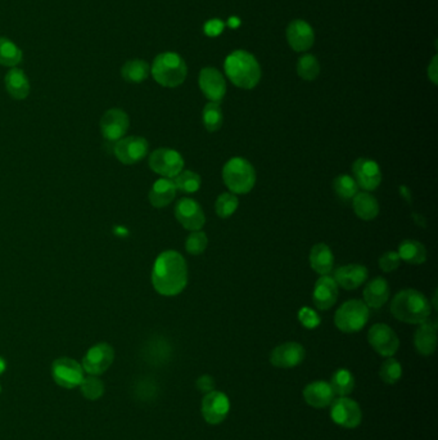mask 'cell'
<instances>
[{
    "label": "cell",
    "instance_id": "35",
    "mask_svg": "<svg viewBox=\"0 0 438 440\" xmlns=\"http://www.w3.org/2000/svg\"><path fill=\"white\" fill-rule=\"evenodd\" d=\"M333 188L337 196L343 201L353 200L356 196V193L359 192V187L355 182V179L348 177V175H340V177L335 178L333 182Z\"/></svg>",
    "mask_w": 438,
    "mask_h": 440
},
{
    "label": "cell",
    "instance_id": "20",
    "mask_svg": "<svg viewBox=\"0 0 438 440\" xmlns=\"http://www.w3.org/2000/svg\"><path fill=\"white\" fill-rule=\"evenodd\" d=\"M315 307L320 310H328L332 308L338 299V285L334 278L321 276L315 283L314 295Z\"/></svg>",
    "mask_w": 438,
    "mask_h": 440
},
{
    "label": "cell",
    "instance_id": "8",
    "mask_svg": "<svg viewBox=\"0 0 438 440\" xmlns=\"http://www.w3.org/2000/svg\"><path fill=\"white\" fill-rule=\"evenodd\" d=\"M52 376L53 380L57 382L59 387L66 389L76 388L84 379V368L79 362L63 357L53 363Z\"/></svg>",
    "mask_w": 438,
    "mask_h": 440
},
{
    "label": "cell",
    "instance_id": "7",
    "mask_svg": "<svg viewBox=\"0 0 438 440\" xmlns=\"http://www.w3.org/2000/svg\"><path fill=\"white\" fill-rule=\"evenodd\" d=\"M150 168L164 178H175L184 169V158L171 148H158L150 156Z\"/></svg>",
    "mask_w": 438,
    "mask_h": 440
},
{
    "label": "cell",
    "instance_id": "44",
    "mask_svg": "<svg viewBox=\"0 0 438 440\" xmlns=\"http://www.w3.org/2000/svg\"><path fill=\"white\" fill-rule=\"evenodd\" d=\"M197 389L201 392V393H209V392H214L215 390V380L214 377H211L209 374H203L198 380H197Z\"/></svg>",
    "mask_w": 438,
    "mask_h": 440
},
{
    "label": "cell",
    "instance_id": "31",
    "mask_svg": "<svg viewBox=\"0 0 438 440\" xmlns=\"http://www.w3.org/2000/svg\"><path fill=\"white\" fill-rule=\"evenodd\" d=\"M329 385L333 390L334 395L347 396L353 393V388H355V379L348 369L340 368L334 372L332 382Z\"/></svg>",
    "mask_w": 438,
    "mask_h": 440
},
{
    "label": "cell",
    "instance_id": "1",
    "mask_svg": "<svg viewBox=\"0 0 438 440\" xmlns=\"http://www.w3.org/2000/svg\"><path fill=\"white\" fill-rule=\"evenodd\" d=\"M188 283V265L182 254L167 250L158 255L153 270L152 285L158 294L177 296L183 292Z\"/></svg>",
    "mask_w": 438,
    "mask_h": 440
},
{
    "label": "cell",
    "instance_id": "16",
    "mask_svg": "<svg viewBox=\"0 0 438 440\" xmlns=\"http://www.w3.org/2000/svg\"><path fill=\"white\" fill-rule=\"evenodd\" d=\"M202 416L209 425L221 424L229 414L230 403L228 396L220 392H209L202 401Z\"/></svg>",
    "mask_w": 438,
    "mask_h": 440
},
{
    "label": "cell",
    "instance_id": "5",
    "mask_svg": "<svg viewBox=\"0 0 438 440\" xmlns=\"http://www.w3.org/2000/svg\"><path fill=\"white\" fill-rule=\"evenodd\" d=\"M225 185L234 195H246L254 190L256 171L254 165L243 158H230L223 169Z\"/></svg>",
    "mask_w": 438,
    "mask_h": 440
},
{
    "label": "cell",
    "instance_id": "32",
    "mask_svg": "<svg viewBox=\"0 0 438 440\" xmlns=\"http://www.w3.org/2000/svg\"><path fill=\"white\" fill-rule=\"evenodd\" d=\"M22 61V51L14 41L0 36V65L1 66H17Z\"/></svg>",
    "mask_w": 438,
    "mask_h": 440
},
{
    "label": "cell",
    "instance_id": "37",
    "mask_svg": "<svg viewBox=\"0 0 438 440\" xmlns=\"http://www.w3.org/2000/svg\"><path fill=\"white\" fill-rule=\"evenodd\" d=\"M320 73V66L318 59L315 58L311 54L303 56L297 63V73L301 79L306 81H313L319 76Z\"/></svg>",
    "mask_w": 438,
    "mask_h": 440
},
{
    "label": "cell",
    "instance_id": "25",
    "mask_svg": "<svg viewBox=\"0 0 438 440\" xmlns=\"http://www.w3.org/2000/svg\"><path fill=\"white\" fill-rule=\"evenodd\" d=\"M414 345L422 355H431L437 347V326L434 323H422L414 335Z\"/></svg>",
    "mask_w": 438,
    "mask_h": 440
},
{
    "label": "cell",
    "instance_id": "12",
    "mask_svg": "<svg viewBox=\"0 0 438 440\" xmlns=\"http://www.w3.org/2000/svg\"><path fill=\"white\" fill-rule=\"evenodd\" d=\"M330 417L337 425L346 429H353L361 424L363 414L361 408L356 401L347 396H340L332 401Z\"/></svg>",
    "mask_w": 438,
    "mask_h": 440
},
{
    "label": "cell",
    "instance_id": "17",
    "mask_svg": "<svg viewBox=\"0 0 438 440\" xmlns=\"http://www.w3.org/2000/svg\"><path fill=\"white\" fill-rule=\"evenodd\" d=\"M199 88L209 102L220 103L226 93L223 73L214 67H206L199 73Z\"/></svg>",
    "mask_w": 438,
    "mask_h": 440
},
{
    "label": "cell",
    "instance_id": "23",
    "mask_svg": "<svg viewBox=\"0 0 438 440\" xmlns=\"http://www.w3.org/2000/svg\"><path fill=\"white\" fill-rule=\"evenodd\" d=\"M177 185L171 178H161L152 185L148 195L152 206L161 209L170 205L177 196Z\"/></svg>",
    "mask_w": 438,
    "mask_h": 440
},
{
    "label": "cell",
    "instance_id": "33",
    "mask_svg": "<svg viewBox=\"0 0 438 440\" xmlns=\"http://www.w3.org/2000/svg\"><path fill=\"white\" fill-rule=\"evenodd\" d=\"M224 116L220 103L209 102L203 108V124L209 132H217L223 125Z\"/></svg>",
    "mask_w": 438,
    "mask_h": 440
},
{
    "label": "cell",
    "instance_id": "40",
    "mask_svg": "<svg viewBox=\"0 0 438 440\" xmlns=\"http://www.w3.org/2000/svg\"><path fill=\"white\" fill-rule=\"evenodd\" d=\"M207 245H209L207 235L202 230H193L187 238L185 249L192 255H201L204 252V250L207 249Z\"/></svg>",
    "mask_w": 438,
    "mask_h": 440
},
{
    "label": "cell",
    "instance_id": "26",
    "mask_svg": "<svg viewBox=\"0 0 438 440\" xmlns=\"http://www.w3.org/2000/svg\"><path fill=\"white\" fill-rule=\"evenodd\" d=\"M311 268L321 276H327L334 267L333 252L325 243H318L310 252Z\"/></svg>",
    "mask_w": 438,
    "mask_h": 440
},
{
    "label": "cell",
    "instance_id": "42",
    "mask_svg": "<svg viewBox=\"0 0 438 440\" xmlns=\"http://www.w3.org/2000/svg\"><path fill=\"white\" fill-rule=\"evenodd\" d=\"M298 319L306 329H316L320 324V317L318 316V313H315V310L308 307L298 312Z\"/></svg>",
    "mask_w": 438,
    "mask_h": 440
},
{
    "label": "cell",
    "instance_id": "3",
    "mask_svg": "<svg viewBox=\"0 0 438 440\" xmlns=\"http://www.w3.org/2000/svg\"><path fill=\"white\" fill-rule=\"evenodd\" d=\"M224 68L230 81L242 89H254L261 79L259 62L246 51H236L228 56Z\"/></svg>",
    "mask_w": 438,
    "mask_h": 440
},
{
    "label": "cell",
    "instance_id": "39",
    "mask_svg": "<svg viewBox=\"0 0 438 440\" xmlns=\"http://www.w3.org/2000/svg\"><path fill=\"white\" fill-rule=\"evenodd\" d=\"M380 379L383 380V382L392 385V384H396L401 379L402 367H401L399 361H396L395 358L390 357L380 366Z\"/></svg>",
    "mask_w": 438,
    "mask_h": 440
},
{
    "label": "cell",
    "instance_id": "6",
    "mask_svg": "<svg viewBox=\"0 0 438 440\" xmlns=\"http://www.w3.org/2000/svg\"><path fill=\"white\" fill-rule=\"evenodd\" d=\"M369 321V308L367 304L361 300H348L342 304L334 316V323L337 329L353 334L365 327Z\"/></svg>",
    "mask_w": 438,
    "mask_h": 440
},
{
    "label": "cell",
    "instance_id": "22",
    "mask_svg": "<svg viewBox=\"0 0 438 440\" xmlns=\"http://www.w3.org/2000/svg\"><path fill=\"white\" fill-rule=\"evenodd\" d=\"M303 398L311 407L325 408L334 401V393L328 382H315L303 389Z\"/></svg>",
    "mask_w": 438,
    "mask_h": 440
},
{
    "label": "cell",
    "instance_id": "2",
    "mask_svg": "<svg viewBox=\"0 0 438 440\" xmlns=\"http://www.w3.org/2000/svg\"><path fill=\"white\" fill-rule=\"evenodd\" d=\"M391 313L401 322L422 324L431 316V302L418 290H402L393 297Z\"/></svg>",
    "mask_w": 438,
    "mask_h": 440
},
{
    "label": "cell",
    "instance_id": "34",
    "mask_svg": "<svg viewBox=\"0 0 438 440\" xmlns=\"http://www.w3.org/2000/svg\"><path fill=\"white\" fill-rule=\"evenodd\" d=\"M172 179L177 185V190L184 193H194L199 190L201 183H202L201 175L192 170H183Z\"/></svg>",
    "mask_w": 438,
    "mask_h": 440
},
{
    "label": "cell",
    "instance_id": "38",
    "mask_svg": "<svg viewBox=\"0 0 438 440\" xmlns=\"http://www.w3.org/2000/svg\"><path fill=\"white\" fill-rule=\"evenodd\" d=\"M81 394L89 401H97L105 393V384L99 380L97 376L84 377L79 385Z\"/></svg>",
    "mask_w": 438,
    "mask_h": 440
},
{
    "label": "cell",
    "instance_id": "15",
    "mask_svg": "<svg viewBox=\"0 0 438 440\" xmlns=\"http://www.w3.org/2000/svg\"><path fill=\"white\" fill-rule=\"evenodd\" d=\"M175 217L185 230H201L206 223L202 206L192 198H182L175 206Z\"/></svg>",
    "mask_w": 438,
    "mask_h": 440
},
{
    "label": "cell",
    "instance_id": "30",
    "mask_svg": "<svg viewBox=\"0 0 438 440\" xmlns=\"http://www.w3.org/2000/svg\"><path fill=\"white\" fill-rule=\"evenodd\" d=\"M151 67L143 59H131L121 68L122 79L129 83H142L148 78Z\"/></svg>",
    "mask_w": 438,
    "mask_h": 440
},
{
    "label": "cell",
    "instance_id": "43",
    "mask_svg": "<svg viewBox=\"0 0 438 440\" xmlns=\"http://www.w3.org/2000/svg\"><path fill=\"white\" fill-rule=\"evenodd\" d=\"M401 263L399 254L396 251H388L386 254H383L380 259V270L386 273H391L393 270H397Z\"/></svg>",
    "mask_w": 438,
    "mask_h": 440
},
{
    "label": "cell",
    "instance_id": "47",
    "mask_svg": "<svg viewBox=\"0 0 438 440\" xmlns=\"http://www.w3.org/2000/svg\"><path fill=\"white\" fill-rule=\"evenodd\" d=\"M241 25V21L238 20L236 17H231L229 19V26L233 27V29H236V27Z\"/></svg>",
    "mask_w": 438,
    "mask_h": 440
},
{
    "label": "cell",
    "instance_id": "10",
    "mask_svg": "<svg viewBox=\"0 0 438 440\" xmlns=\"http://www.w3.org/2000/svg\"><path fill=\"white\" fill-rule=\"evenodd\" d=\"M367 342L383 357H392L399 350L400 340L396 332L385 323H377L367 332Z\"/></svg>",
    "mask_w": 438,
    "mask_h": 440
},
{
    "label": "cell",
    "instance_id": "36",
    "mask_svg": "<svg viewBox=\"0 0 438 440\" xmlns=\"http://www.w3.org/2000/svg\"><path fill=\"white\" fill-rule=\"evenodd\" d=\"M238 206H239V200L234 193H229V192L221 193L216 200V214L221 219H226L236 213Z\"/></svg>",
    "mask_w": 438,
    "mask_h": 440
},
{
    "label": "cell",
    "instance_id": "46",
    "mask_svg": "<svg viewBox=\"0 0 438 440\" xmlns=\"http://www.w3.org/2000/svg\"><path fill=\"white\" fill-rule=\"evenodd\" d=\"M428 78L432 80L433 84H437L438 83V67H437V57H434L432 61L431 65L428 67Z\"/></svg>",
    "mask_w": 438,
    "mask_h": 440
},
{
    "label": "cell",
    "instance_id": "27",
    "mask_svg": "<svg viewBox=\"0 0 438 440\" xmlns=\"http://www.w3.org/2000/svg\"><path fill=\"white\" fill-rule=\"evenodd\" d=\"M6 88L12 98L26 99L30 94V81L27 79L26 73L20 68H12L6 75Z\"/></svg>",
    "mask_w": 438,
    "mask_h": 440
},
{
    "label": "cell",
    "instance_id": "29",
    "mask_svg": "<svg viewBox=\"0 0 438 440\" xmlns=\"http://www.w3.org/2000/svg\"><path fill=\"white\" fill-rule=\"evenodd\" d=\"M397 254L401 260L412 265L423 264L427 260V250L424 245L415 240H405L400 243Z\"/></svg>",
    "mask_w": 438,
    "mask_h": 440
},
{
    "label": "cell",
    "instance_id": "21",
    "mask_svg": "<svg viewBox=\"0 0 438 440\" xmlns=\"http://www.w3.org/2000/svg\"><path fill=\"white\" fill-rule=\"evenodd\" d=\"M367 278V267L360 264H348L337 268L334 272V281L345 290H355L365 282Z\"/></svg>",
    "mask_w": 438,
    "mask_h": 440
},
{
    "label": "cell",
    "instance_id": "4",
    "mask_svg": "<svg viewBox=\"0 0 438 440\" xmlns=\"http://www.w3.org/2000/svg\"><path fill=\"white\" fill-rule=\"evenodd\" d=\"M152 76L160 86L177 88L187 78V65L177 53H162L157 56L151 67Z\"/></svg>",
    "mask_w": 438,
    "mask_h": 440
},
{
    "label": "cell",
    "instance_id": "41",
    "mask_svg": "<svg viewBox=\"0 0 438 440\" xmlns=\"http://www.w3.org/2000/svg\"><path fill=\"white\" fill-rule=\"evenodd\" d=\"M134 392H135V396L140 401H153V399L157 398V384L152 382L151 379H143V380L137 382Z\"/></svg>",
    "mask_w": 438,
    "mask_h": 440
},
{
    "label": "cell",
    "instance_id": "28",
    "mask_svg": "<svg viewBox=\"0 0 438 440\" xmlns=\"http://www.w3.org/2000/svg\"><path fill=\"white\" fill-rule=\"evenodd\" d=\"M355 214L363 220H373L380 214V204L377 198L367 192H358L353 198Z\"/></svg>",
    "mask_w": 438,
    "mask_h": 440
},
{
    "label": "cell",
    "instance_id": "11",
    "mask_svg": "<svg viewBox=\"0 0 438 440\" xmlns=\"http://www.w3.org/2000/svg\"><path fill=\"white\" fill-rule=\"evenodd\" d=\"M353 173L358 187L367 192L375 191L382 183L380 165L370 158H358L353 164Z\"/></svg>",
    "mask_w": 438,
    "mask_h": 440
},
{
    "label": "cell",
    "instance_id": "19",
    "mask_svg": "<svg viewBox=\"0 0 438 440\" xmlns=\"http://www.w3.org/2000/svg\"><path fill=\"white\" fill-rule=\"evenodd\" d=\"M287 40L293 51L305 52L314 44V31L305 21H292L287 29Z\"/></svg>",
    "mask_w": 438,
    "mask_h": 440
},
{
    "label": "cell",
    "instance_id": "45",
    "mask_svg": "<svg viewBox=\"0 0 438 440\" xmlns=\"http://www.w3.org/2000/svg\"><path fill=\"white\" fill-rule=\"evenodd\" d=\"M224 31V24L217 19L214 20H209V22H206L204 25V33L209 36H217Z\"/></svg>",
    "mask_w": 438,
    "mask_h": 440
},
{
    "label": "cell",
    "instance_id": "13",
    "mask_svg": "<svg viewBox=\"0 0 438 440\" xmlns=\"http://www.w3.org/2000/svg\"><path fill=\"white\" fill-rule=\"evenodd\" d=\"M150 145L143 137H126L115 145V156L125 165L137 164L148 153Z\"/></svg>",
    "mask_w": 438,
    "mask_h": 440
},
{
    "label": "cell",
    "instance_id": "9",
    "mask_svg": "<svg viewBox=\"0 0 438 440\" xmlns=\"http://www.w3.org/2000/svg\"><path fill=\"white\" fill-rule=\"evenodd\" d=\"M113 359L115 350L111 345L107 342H99L88 350L81 366L88 374L99 376L111 367Z\"/></svg>",
    "mask_w": 438,
    "mask_h": 440
},
{
    "label": "cell",
    "instance_id": "24",
    "mask_svg": "<svg viewBox=\"0 0 438 440\" xmlns=\"http://www.w3.org/2000/svg\"><path fill=\"white\" fill-rule=\"evenodd\" d=\"M364 302L367 307L378 309L386 304L390 297V285L385 278L377 277L367 283L364 289Z\"/></svg>",
    "mask_w": 438,
    "mask_h": 440
},
{
    "label": "cell",
    "instance_id": "48",
    "mask_svg": "<svg viewBox=\"0 0 438 440\" xmlns=\"http://www.w3.org/2000/svg\"><path fill=\"white\" fill-rule=\"evenodd\" d=\"M6 371V362L3 358H0V374H3Z\"/></svg>",
    "mask_w": 438,
    "mask_h": 440
},
{
    "label": "cell",
    "instance_id": "14",
    "mask_svg": "<svg viewBox=\"0 0 438 440\" xmlns=\"http://www.w3.org/2000/svg\"><path fill=\"white\" fill-rule=\"evenodd\" d=\"M129 116L126 112L120 108H111L105 112L100 120V132L105 140L108 142H118L124 138L125 134L129 129Z\"/></svg>",
    "mask_w": 438,
    "mask_h": 440
},
{
    "label": "cell",
    "instance_id": "18",
    "mask_svg": "<svg viewBox=\"0 0 438 440\" xmlns=\"http://www.w3.org/2000/svg\"><path fill=\"white\" fill-rule=\"evenodd\" d=\"M305 348L298 342H284L271 352L270 362L278 368H293L305 359Z\"/></svg>",
    "mask_w": 438,
    "mask_h": 440
}]
</instances>
